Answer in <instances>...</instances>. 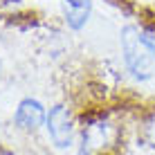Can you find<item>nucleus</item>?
<instances>
[{
	"label": "nucleus",
	"instance_id": "f257e3e1",
	"mask_svg": "<svg viewBox=\"0 0 155 155\" xmlns=\"http://www.w3.org/2000/svg\"><path fill=\"white\" fill-rule=\"evenodd\" d=\"M119 45L128 72L137 81H148L155 74V54L146 45V41L142 38V27L126 25L119 34Z\"/></svg>",
	"mask_w": 155,
	"mask_h": 155
},
{
	"label": "nucleus",
	"instance_id": "f03ea898",
	"mask_svg": "<svg viewBox=\"0 0 155 155\" xmlns=\"http://www.w3.org/2000/svg\"><path fill=\"white\" fill-rule=\"evenodd\" d=\"M45 128H47V135H50V140L56 148L72 146L74 119H72V113L65 104H56L54 108H50L47 119H45Z\"/></svg>",
	"mask_w": 155,
	"mask_h": 155
},
{
	"label": "nucleus",
	"instance_id": "7ed1b4c3",
	"mask_svg": "<svg viewBox=\"0 0 155 155\" xmlns=\"http://www.w3.org/2000/svg\"><path fill=\"white\" fill-rule=\"evenodd\" d=\"M47 113H45V106L41 104L38 99H23L18 106H16V113H14V124L18 130L25 133H36L38 128L45 124Z\"/></svg>",
	"mask_w": 155,
	"mask_h": 155
},
{
	"label": "nucleus",
	"instance_id": "20e7f679",
	"mask_svg": "<svg viewBox=\"0 0 155 155\" xmlns=\"http://www.w3.org/2000/svg\"><path fill=\"white\" fill-rule=\"evenodd\" d=\"M65 5V23L68 27L79 31L85 27L90 18V12H92V0H61Z\"/></svg>",
	"mask_w": 155,
	"mask_h": 155
},
{
	"label": "nucleus",
	"instance_id": "39448f33",
	"mask_svg": "<svg viewBox=\"0 0 155 155\" xmlns=\"http://www.w3.org/2000/svg\"><path fill=\"white\" fill-rule=\"evenodd\" d=\"M108 137H110V124H106V121H92V124L83 130L81 151L90 153V151H94V148H104L106 144H108Z\"/></svg>",
	"mask_w": 155,
	"mask_h": 155
},
{
	"label": "nucleus",
	"instance_id": "423d86ee",
	"mask_svg": "<svg viewBox=\"0 0 155 155\" xmlns=\"http://www.w3.org/2000/svg\"><path fill=\"white\" fill-rule=\"evenodd\" d=\"M142 38L146 41V45L155 54V27H142Z\"/></svg>",
	"mask_w": 155,
	"mask_h": 155
},
{
	"label": "nucleus",
	"instance_id": "0eeeda50",
	"mask_svg": "<svg viewBox=\"0 0 155 155\" xmlns=\"http://www.w3.org/2000/svg\"><path fill=\"white\" fill-rule=\"evenodd\" d=\"M146 130H148V135H151V140L155 142V115L148 119V124H146Z\"/></svg>",
	"mask_w": 155,
	"mask_h": 155
}]
</instances>
